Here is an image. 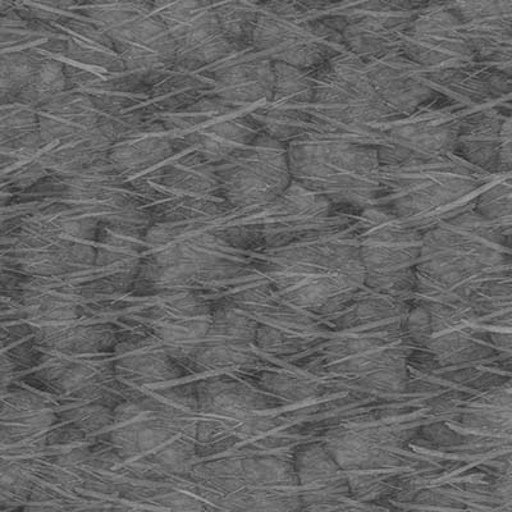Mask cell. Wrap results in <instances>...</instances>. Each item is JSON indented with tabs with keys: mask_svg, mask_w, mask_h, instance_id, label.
I'll return each instance as SVG.
<instances>
[{
	"mask_svg": "<svg viewBox=\"0 0 512 512\" xmlns=\"http://www.w3.org/2000/svg\"><path fill=\"white\" fill-rule=\"evenodd\" d=\"M292 180L331 204L364 207L381 195L383 167L377 146L313 126L287 145Z\"/></svg>",
	"mask_w": 512,
	"mask_h": 512,
	"instance_id": "obj_1",
	"label": "cell"
},
{
	"mask_svg": "<svg viewBox=\"0 0 512 512\" xmlns=\"http://www.w3.org/2000/svg\"><path fill=\"white\" fill-rule=\"evenodd\" d=\"M483 175L452 153L416 166L383 168L382 192L390 201L387 208L416 230L468 210Z\"/></svg>",
	"mask_w": 512,
	"mask_h": 512,
	"instance_id": "obj_2",
	"label": "cell"
},
{
	"mask_svg": "<svg viewBox=\"0 0 512 512\" xmlns=\"http://www.w3.org/2000/svg\"><path fill=\"white\" fill-rule=\"evenodd\" d=\"M314 125L331 134L377 146L392 120L370 80L367 62L337 54L314 71Z\"/></svg>",
	"mask_w": 512,
	"mask_h": 512,
	"instance_id": "obj_3",
	"label": "cell"
},
{
	"mask_svg": "<svg viewBox=\"0 0 512 512\" xmlns=\"http://www.w3.org/2000/svg\"><path fill=\"white\" fill-rule=\"evenodd\" d=\"M251 44L273 62L313 72L341 53L340 32L304 4L276 2L259 9Z\"/></svg>",
	"mask_w": 512,
	"mask_h": 512,
	"instance_id": "obj_4",
	"label": "cell"
},
{
	"mask_svg": "<svg viewBox=\"0 0 512 512\" xmlns=\"http://www.w3.org/2000/svg\"><path fill=\"white\" fill-rule=\"evenodd\" d=\"M223 198L235 208L259 209L280 198L292 184L287 146L265 132L218 167Z\"/></svg>",
	"mask_w": 512,
	"mask_h": 512,
	"instance_id": "obj_5",
	"label": "cell"
},
{
	"mask_svg": "<svg viewBox=\"0 0 512 512\" xmlns=\"http://www.w3.org/2000/svg\"><path fill=\"white\" fill-rule=\"evenodd\" d=\"M400 48L433 77L437 86L474 67L477 58L463 22L445 4L416 13Z\"/></svg>",
	"mask_w": 512,
	"mask_h": 512,
	"instance_id": "obj_6",
	"label": "cell"
},
{
	"mask_svg": "<svg viewBox=\"0 0 512 512\" xmlns=\"http://www.w3.org/2000/svg\"><path fill=\"white\" fill-rule=\"evenodd\" d=\"M359 249L365 277L377 287L408 283L422 256L423 237L388 208H369L359 222Z\"/></svg>",
	"mask_w": 512,
	"mask_h": 512,
	"instance_id": "obj_7",
	"label": "cell"
},
{
	"mask_svg": "<svg viewBox=\"0 0 512 512\" xmlns=\"http://www.w3.org/2000/svg\"><path fill=\"white\" fill-rule=\"evenodd\" d=\"M393 118L378 145L383 168L416 166L455 153V120L436 102Z\"/></svg>",
	"mask_w": 512,
	"mask_h": 512,
	"instance_id": "obj_8",
	"label": "cell"
},
{
	"mask_svg": "<svg viewBox=\"0 0 512 512\" xmlns=\"http://www.w3.org/2000/svg\"><path fill=\"white\" fill-rule=\"evenodd\" d=\"M176 131L196 154L213 163L241 152L259 134L253 117L218 96L187 107L176 122Z\"/></svg>",
	"mask_w": 512,
	"mask_h": 512,
	"instance_id": "obj_9",
	"label": "cell"
},
{
	"mask_svg": "<svg viewBox=\"0 0 512 512\" xmlns=\"http://www.w3.org/2000/svg\"><path fill=\"white\" fill-rule=\"evenodd\" d=\"M262 132L283 141L296 139L314 125V73L290 64L274 62L271 98L253 114Z\"/></svg>",
	"mask_w": 512,
	"mask_h": 512,
	"instance_id": "obj_10",
	"label": "cell"
},
{
	"mask_svg": "<svg viewBox=\"0 0 512 512\" xmlns=\"http://www.w3.org/2000/svg\"><path fill=\"white\" fill-rule=\"evenodd\" d=\"M365 62L374 89L392 118L436 102L437 82L401 48Z\"/></svg>",
	"mask_w": 512,
	"mask_h": 512,
	"instance_id": "obj_11",
	"label": "cell"
},
{
	"mask_svg": "<svg viewBox=\"0 0 512 512\" xmlns=\"http://www.w3.org/2000/svg\"><path fill=\"white\" fill-rule=\"evenodd\" d=\"M111 36L132 75H155L177 63L176 40L157 12Z\"/></svg>",
	"mask_w": 512,
	"mask_h": 512,
	"instance_id": "obj_12",
	"label": "cell"
},
{
	"mask_svg": "<svg viewBox=\"0 0 512 512\" xmlns=\"http://www.w3.org/2000/svg\"><path fill=\"white\" fill-rule=\"evenodd\" d=\"M236 48V47H235ZM224 58L214 72V93L236 107L263 104L271 98L274 85V62L265 57L253 44L245 52Z\"/></svg>",
	"mask_w": 512,
	"mask_h": 512,
	"instance_id": "obj_13",
	"label": "cell"
},
{
	"mask_svg": "<svg viewBox=\"0 0 512 512\" xmlns=\"http://www.w3.org/2000/svg\"><path fill=\"white\" fill-rule=\"evenodd\" d=\"M173 140L166 128L134 120L117 131L108 159L125 175L149 171L172 157Z\"/></svg>",
	"mask_w": 512,
	"mask_h": 512,
	"instance_id": "obj_14",
	"label": "cell"
},
{
	"mask_svg": "<svg viewBox=\"0 0 512 512\" xmlns=\"http://www.w3.org/2000/svg\"><path fill=\"white\" fill-rule=\"evenodd\" d=\"M39 130L45 144L86 134L99 126L102 108L82 91H66L38 108Z\"/></svg>",
	"mask_w": 512,
	"mask_h": 512,
	"instance_id": "obj_15",
	"label": "cell"
},
{
	"mask_svg": "<svg viewBox=\"0 0 512 512\" xmlns=\"http://www.w3.org/2000/svg\"><path fill=\"white\" fill-rule=\"evenodd\" d=\"M163 192L176 203L201 208L219 194L223 195L218 168L200 157H187L168 166L162 178Z\"/></svg>",
	"mask_w": 512,
	"mask_h": 512,
	"instance_id": "obj_16",
	"label": "cell"
},
{
	"mask_svg": "<svg viewBox=\"0 0 512 512\" xmlns=\"http://www.w3.org/2000/svg\"><path fill=\"white\" fill-rule=\"evenodd\" d=\"M162 342L141 338L118 347L117 369L127 381L136 386L171 381L176 370Z\"/></svg>",
	"mask_w": 512,
	"mask_h": 512,
	"instance_id": "obj_17",
	"label": "cell"
},
{
	"mask_svg": "<svg viewBox=\"0 0 512 512\" xmlns=\"http://www.w3.org/2000/svg\"><path fill=\"white\" fill-rule=\"evenodd\" d=\"M146 232L107 226L96 240L95 263L111 277H127L139 267Z\"/></svg>",
	"mask_w": 512,
	"mask_h": 512,
	"instance_id": "obj_18",
	"label": "cell"
},
{
	"mask_svg": "<svg viewBox=\"0 0 512 512\" xmlns=\"http://www.w3.org/2000/svg\"><path fill=\"white\" fill-rule=\"evenodd\" d=\"M50 171L48 145L41 136L2 144V176L9 184L20 189L29 187Z\"/></svg>",
	"mask_w": 512,
	"mask_h": 512,
	"instance_id": "obj_19",
	"label": "cell"
},
{
	"mask_svg": "<svg viewBox=\"0 0 512 512\" xmlns=\"http://www.w3.org/2000/svg\"><path fill=\"white\" fill-rule=\"evenodd\" d=\"M53 423L52 406L34 393L16 392L4 399L3 429L13 438H35Z\"/></svg>",
	"mask_w": 512,
	"mask_h": 512,
	"instance_id": "obj_20",
	"label": "cell"
},
{
	"mask_svg": "<svg viewBox=\"0 0 512 512\" xmlns=\"http://www.w3.org/2000/svg\"><path fill=\"white\" fill-rule=\"evenodd\" d=\"M256 400L255 393L244 384L218 379L204 384L198 401L200 408L210 415L242 423L253 418Z\"/></svg>",
	"mask_w": 512,
	"mask_h": 512,
	"instance_id": "obj_21",
	"label": "cell"
},
{
	"mask_svg": "<svg viewBox=\"0 0 512 512\" xmlns=\"http://www.w3.org/2000/svg\"><path fill=\"white\" fill-rule=\"evenodd\" d=\"M49 373L59 391L76 397L94 396L107 383L109 374L107 365L91 359H59Z\"/></svg>",
	"mask_w": 512,
	"mask_h": 512,
	"instance_id": "obj_22",
	"label": "cell"
},
{
	"mask_svg": "<svg viewBox=\"0 0 512 512\" xmlns=\"http://www.w3.org/2000/svg\"><path fill=\"white\" fill-rule=\"evenodd\" d=\"M297 474L315 501L335 497L341 489L340 466L323 448L309 447L303 452L297 461Z\"/></svg>",
	"mask_w": 512,
	"mask_h": 512,
	"instance_id": "obj_23",
	"label": "cell"
},
{
	"mask_svg": "<svg viewBox=\"0 0 512 512\" xmlns=\"http://www.w3.org/2000/svg\"><path fill=\"white\" fill-rule=\"evenodd\" d=\"M155 12V0H91L90 20L109 35Z\"/></svg>",
	"mask_w": 512,
	"mask_h": 512,
	"instance_id": "obj_24",
	"label": "cell"
},
{
	"mask_svg": "<svg viewBox=\"0 0 512 512\" xmlns=\"http://www.w3.org/2000/svg\"><path fill=\"white\" fill-rule=\"evenodd\" d=\"M68 88L70 80L64 64L56 58L44 57L36 64L24 90L16 98L39 108L66 93Z\"/></svg>",
	"mask_w": 512,
	"mask_h": 512,
	"instance_id": "obj_25",
	"label": "cell"
},
{
	"mask_svg": "<svg viewBox=\"0 0 512 512\" xmlns=\"http://www.w3.org/2000/svg\"><path fill=\"white\" fill-rule=\"evenodd\" d=\"M312 331L310 323L295 315H280L258 328L256 340L262 349L277 352H291L304 344Z\"/></svg>",
	"mask_w": 512,
	"mask_h": 512,
	"instance_id": "obj_26",
	"label": "cell"
},
{
	"mask_svg": "<svg viewBox=\"0 0 512 512\" xmlns=\"http://www.w3.org/2000/svg\"><path fill=\"white\" fill-rule=\"evenodd\" d=\"M233 43L249 44L259 9L255 0H207Z\"/></svg>",
	"mask_w": 512,
	"mask_h": 512,
	"instance_id": "obj_27",
	"label": "cell"
},
{
	"mask_svg": "<svg viewBox=\"0 0 512 512\" xmlns=\"http://www.w3.org/2000/svg\"><path fill=\"white\" fill-rule=\"evenodd\" d=\"M0 139L2 144L17 143L40 136L39 114L35 105L18 98H2Z\"/></svg>",
	"mask_w": 512,
	"mask_h": 512,
	"instance_id": "obj_28",
	"label": "cell"
},
{
	"mask_svg": "<svg viewBox=\"0 0 512 512\" xmlns=\"http://www.w3.org/2000/svg\"><path fill=\"white\" fill-rule=\"evenodd\" d=\"M198 406L199 401H196L186 387H169L164 388V391L155 392L144 408L153 411L160 418L177 424L187 420V416L194 413Z\"/></svg>",
	"mask_w": 512,
	"mask_h": 512,
	"instance_id": "obj_29",
	"label": "cell"
},
{
	"mask_svg": "<svg viewBox=\"0 0 512 512\" xmlns=\"http://www.w3.org/2000/svg\"><path fill=\"white\" fill-rule=\"evenodd\" d=\"M75 0H16L18 15L29 21L56 22L71 11Z\"/></svg>",
	"mask_w": 512,
	"mask_h": 512,
	"instance_id": "obj_30",
	"label": "cell"
}]
</instances>
